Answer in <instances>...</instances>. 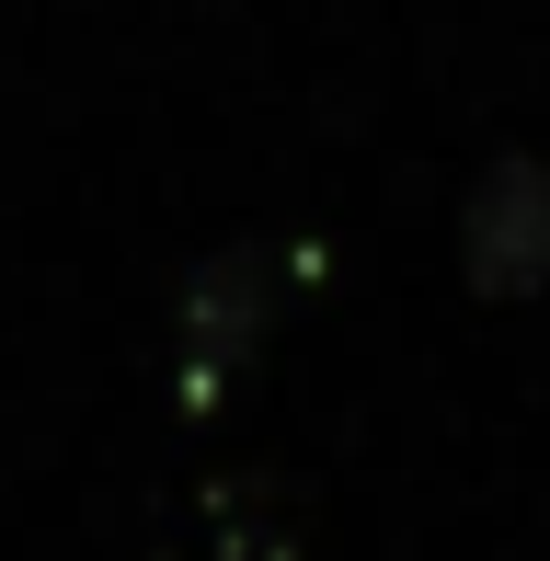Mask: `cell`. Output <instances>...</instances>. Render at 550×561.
<instances>
[{
	"instance_id": "1",
	"label": "cell",
	"mask_w": 550,
	"mask_h": 561,
	"mask_svg": "<svg viewBox=\"0 0 550 561\" xmlns=\"http://www.w3.org/2000/svg\"><path fill=\"white\" fill-rule=\"evenodd\" d=\"M275 287H287V241H253V229H230L184 264V287H172V390H184V413H218V390L253 367Z\"/></svg>"
},
{
	"instance_id": "2",
	"label": "cell",
	"mask_w": 550,
	"mask_h": 561,
	"mask_svg": "<svg viewBox=\"0 0 550 561\" xmlns=\"http://www.w3.org/2000/svg\"><path fill=\"white\" fill-rule=\"evenodd\" d=\"M459 275L482 298H539L550 287V149L505 138L459 184Z\"/></svg>"
}]
</instances>
